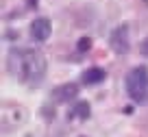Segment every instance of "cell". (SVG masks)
Instances as JSON below:
<instances>
[{"mask_svg": "<svg viewBox=\"0 0 148 137\" xmlns=\"http://www.w3.org/2000/svg\"><path fill=\"white\" fill-rule=\"evenodd\" d=\"M144 2H146V5H148V0H144Z\"/></svg>", "mask_w": 148, "mask_h": 137, "instance_id": "30bf717a", "label": "cell"}, {"mask_svg": "<svg viewBox=\"0 0 148 137\" xmlns=\"http://www.w3.org/2000/svg\"><path fill=\"white\" fill-rule=\"evenodd\" d=\"M76 96H79V85H76V83L59 85V87H55L52 94H50L52 102H70V100H74Z\"/></svg>", "mask_w": 148, "mask_h": 137, "instance_id": "277c9868", "label": "cell"}, {"mask_svg": "<svg viewBox=\"0 0 148 137\" xmlns=\"http://www.w3.org/2000/svg\"><path fill=\"white\" fill-rule=\"evenodd\" d=\"M105 70L102 68H89V70H85V74H83V85H96V83H102L105 81Z\"/></svg>", "mask_w": 148, "mask_h": 137, "instance_id": "52a82bcc", "label": "cell"}, {"mask_svg": "<svg viewBox=\"0 0 148 137\" xmlns=\"http://www.w3.org/2000/svg\"><path fill=\"white\" fill-rule=\"evenodd\" d=\"M89 48H92V39H89V37H81L79 44H76V50L79 52H87Z\"/></svg>", "mask_w": 148, "mask_h": 137, "instance_id": "ba28073f", "label": "cell"}, {"mask_svg": "<svg viewBox=\"0 0 148 137\" xmlns=\"http://www.w3.org/2000/svg\"><path fill=\"white\" fill-rule=\"evenodd\" d=\"M126 91L135 102H144L148 94V68L137 65L126 74Z\"/></svg>", "mask_w": 148, "mask_h": 137, "instance_id": "7a4b0ae2", "label": "cell"}, {"mask_svg": "<svg viewBox=\"0 0 148 137\" xmlns=\"http://www.w3.org/2000/svg\"><path fill=\"white\" fill-rule=\"evenodd\" d=\"M89 113H92V109H89V102L85 100H79L76 105L70 109V120H89Z\"/></svg>", "mask_w": 148, "mask_h": 137, "instance_id": "8992f818", "label": "cell"}, {"mask_svg": "<svg viewBox=\"0 0 148 137\" xmlns=\"http://www.w3.org/2000/svg\"><path fill=\"white\" fill-rule=\"evenodd\" d=\"M31 37L35 41H46L48 37H50V20H46V18L33 20V24H31Z\"/></svg>", "mask_w": 148, "mask_h": 137, "instance_id": "5b68a950", "label": "cell"}, {"mask_svg": "<svg viewBox=\"0 0 148 137\" xmlns=\"http://www.w3.org/2000/svg\"><path fill=\"white\" fill-rule=\"evenodd\" d=\"M109 46L118 55H126L129 52V24H120L118 28H113V33L109 37Z\"/></svg>", "mask_w": 148, "mask_h": 137, "instance_id": "3957f363", "label": "cell"}, {"mask_svg": "<svg viewBox=\"0 0 148 137\" xmlns=\"http://www.w3.org/2000/svg\"><path fill=\"white\" fill-rule=\"evenodd\" d=\"M46 57L39 50L15 48L7 57V72L24 85H37L46 74Z\"/></svg>", "mask_w": 148, "mask_h": 137, "instance_id": "6da1fadb", "label": "cell"}, {"mask_svg": "<svg viewBox=\"0 0 148 137\" xmlns=\"http://www.w3.org/2000/svg\"><path fill=\"white\" fill-rule=\"evenodd\" d=\"M139 52H142L144 57H148V37L142 39V44H139Z\"/></svg>", "mask_w": 148, "mask_h": 137, "instance_id": "9c48e42d", "label": "cell"}]
</instances>
